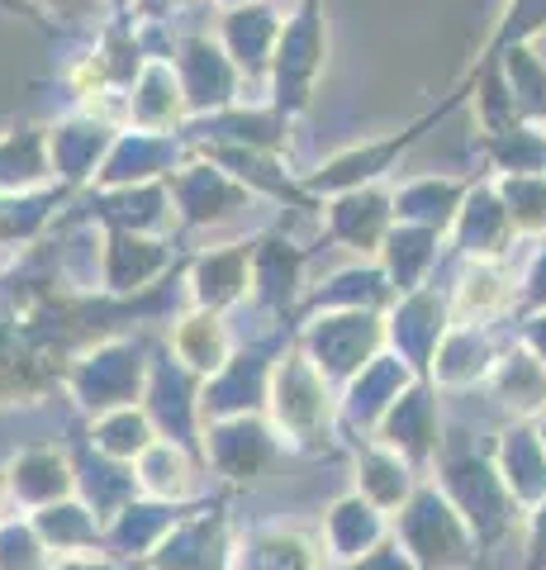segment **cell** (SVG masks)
Segmentation results:
<instances>
[]
</instances>
